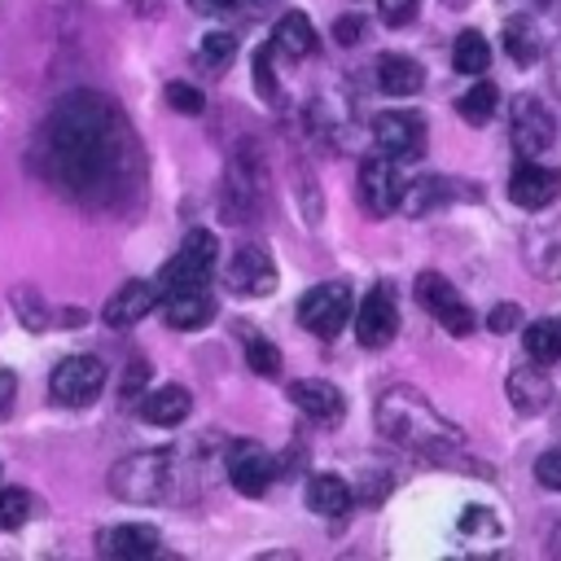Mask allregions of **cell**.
I'll list each match as a JSON object with an SVG mask.
<instances>
[{
    "instance_id": "f6af8a7d",
    "label": "cell",
    "mask_w": 561,
    "mask_h": 561,
    "mask_svg": "<svg viewBox=\"0 0 561 561\" xmlns=\"http://www.w3.org/2000/svg\"><path fill=\"white\" fill-rule=\"evenodd\" d=\"M443 4H447V9H465L469 0H443Z\"/></svg>"
},
{
    "instance_id": "f1b7e54d",
    "label": "cell",
    "mask_w": 561,
    "mask_h": 561,
    "mask_svg": "<svg viewBox=\"0 0 561 561\" xmlns=\"http://www.w3.org/2000/svg\"><path fill=\"white\" fill-rule=\"evenodd\" d=\"M522 342H526V355H530L535 364L561 359V320H535V324H526Z\"/></svg>"
},
{
    "instance_id": "603a6c76",
    "label": "cell",
    "mask_w": 561,
    "mask_h": 561,
    "mask_svg": "<svg viewBox=\"0 0 561 561\" xmlns=\"http://www.w3.org/2000/svg\"><path fill=\"white\" fill-rule=\"evenodd\" d=\"M351 500H355V491H351V482L337 478V473H316V478L307 482V508L320 513V517H346Z\"/></svg>"
},
{
    "instance_id": "7a4b0ae2",
    "label": "cell",
    "mask_w": 561,
    "mask_h": 561,
    "mask_svg": "<svg viewBox=\"0 0 561 561\" xmlns=\"http://www.w3.org/2000/svg\"><path fill=\"white\" fill-rule=\"evenodd\" d=\"M377 430H381L390 443L412 447V451H425V456L465 443V434H460L421 390H412V386H390V390H381V399H377Z\"/></svg>"
},
{
    "instance_id": "5b68a950",
    "label": "cell",
    "mask_w": 561,
    "mask_h": 561,
    "mask_svg": "<svg viewBox=\"0 0 561 561\" xmlns=\"http://www.w3.org/2000/svg\"><path fill=\"white\" fill-rule=\"evenodd\" d=\"M210 267H215V237L206 232V228H193L184 241H180V250L167 259V267L158 272V298L162 294H175V289H193V285H206V276H210Z\"/></svg>"
},
{
    "instance_id": "9c48e42d",
    "label": "cell",
    "mask_w": 561,
    "mask_h": 561,
    "mask_svg": "<svg viewBox=\"0 0 561 561\" xmlns=\"http://www.w3.org/2000/svg\"><path fill=\"white\" fill-rule=\"evenodd\" d=\"M351 320H355V337H359V346H368V351L390 346V342H394V333H399L394 289H390V285H373V289L364 294L359 311H351Z\"/></svg>"
},
{
    "instance_id": "f35d334b",
    "label": "cell",
    "mask_w": 561,
    "mask_h": 561,
    "mask_svg": "<svg viewBox=\"0 0 561 561\" xmlns=\"http://www.w3.org/2000/svg\"><path fill=\"white\" fill-rule=\"evenodd\" d=\"M517 324H522V307L517 302H495L491 316H486V329L491 333H513Z\"/></svg>"
},
{
    "instance_id": "bcb514c9",
    "label": "cell",
    "mask_w": 561,
    "mask_h": 561,
    "mask_svg": "<svg viewBox=\"0 0 561 561\" xmlns=\"http://www.w3.org/2000/svg\"><path fill=\"white\" fill-rule=\"evenodd\" d=\"M557 430H561V421H557Z\"/></svg>"
},
{
    "instance_id": "74e56055",
    "label": "cell",
    "mask_w": 561,
    "mask_h": 561,
    "mask_svg": "<svg viewBox=\"0 0 561 561\" xmlns=\"http://www.w3.org/2000/svg\"><path fill=\"white\" fill-rule=\"evenodd\" d=\"M254 88H259V96H276V75H272V48H259L254 53Z\"/></svg>"
},
{
    "instance_id": "7bdbcfd3",
    "label": "cell",
    "mask_w": 561,
    "mask_h": 561,
    "mask_svg": "<svg viewBox=\"0 0 561 561\" xmlns=\"http://www.w3.org/2000/svg\"><path fill=\"white\" fill-rule=\"evenodd\" d=\"M552 88L561 92V48H557V57H552Z\"/></svg>"
},
{
    "instance_id": "6da1fadb",
    "label": "cell",
    "mask_w": 561,
    "mask_h": 561,
    "mask_svg": "<svg viewBox=\"0 0 561 561\" xmlns=\"http://www.w3.org/2000/svg\"><path fill=\"white\" fill-rule=\"evenodd\" d=\"M39 153H48V180L75 202L110 206L127 180H140L131 127L96 92H75L57 105L39 131Z\"/></svg>"
},
{
    "instance_id": "cb8c5ba5",
    "label": "cell",
    "mask_w": 561,
    "mask_h": 561,
    "mask_svg": "<svg viewBox=\"0 0 561 561\" xmlns=\"http://www.w3.org/2000/svg\"><path fill=\"white\" fill-rule=\"evenodd\" d=\"M522 241H526L522 254H526L530 272H539V276H561V224L530 228Z\"/></svg>"
},
{
    "instance_id": "52a82bcc",
    "label": "cell",
    "mask_w": 561,
    "mask_h": 561,
    "mask_svg": "<svg viewBox=\"0 0 561 561\" xmlns=\"http://www.w3.org/2000/svg\"><path fill=\"white\" fill-rule=\"evenodd\" d=\"M412 294H416V302H421L451 337H469V333H473V307L456 294V285H451L443 272H421L416 285H412Z\"/></svg>"
},
{
    "instance_id": "b9f144b4",
    "label": "cell",
    "mask_w": 561,
    "mask_h": 561,
    "mask_svg": "<svg viewBox=\"0 0 561 561\" xmlns=\"http://www.w3.org/2000/svg\"><path fill=\"white\" fill-rule=\"evenodd\" d=\"M13 394H18V377H13L9 368H0V416L9 412V403H13Z\"/></svg>"
},
{
    "instance_id": "8d00e7d4",
    "label": "cell",
    "mask_w": 561,
    "mask_h": 561,
    "mask_svg": "<svg viewBox=\"0 0 561 561\" xmlns=\"http://www.w3.org/2000/svg\"><path fill=\"white\" fill-rule=\"evenodd\" d=\"M364 31H368V22H364L359 13H342V18L333 22V39H337L342 48H355V44L364 39Z\"/></svg>"
},
{
    "instance_id": "ab89813d",
    "label": "cell",
    "mask_w": 561,
    "mask_h": 561,
    "mask_svg": "<svg viewBox=\"0 0 561 561\" xmlns=\"http://www.w3.org/2000/svg\"><path fill=\"white\" fill-rule=\"evenodd\" d=\"M145 381H149V364L136 355V359L123 368V386H118V394H123V399H136V394L145 390Z\"/></svg>"
},
{
    "instance_id": "2e32d148",
    "label": "cell",
    "mask_w": 561,
    "mask_h": 561,
    "mask_svg": "<svg viewBox=\"0 0 561 561\" xmlns=\"http://www.w3.org/2000/svg\"><path fill=\"white\" fill-rule=\"evenodd\" d=\"M504 394H508V403H513L522 416H535V412H543V408L552 403V381H548V373L530 359V364L508 368V377H504Z\"/></svg>"
},
{
    "instance_id": "7402d4cb",
    "label": "cell",
    "mask_w": 561,
    "mask_h": 561,
    "mask_svg": "<svg viewBox=\"0 0 561 561\" xmlns=\"http://www.w3.org/2000/svg\"><path fill=\"white\" fill-rule=\"evenodd\" d=\"M96 543L105 557H149L158 548V530L140 522H123V526H105Z\"/></svg>"
},
{
    "instance_id": "83f0119b",
    "label": "cell",
    "mask_w": 561,
    "mask_h": 561,
    "mask_svg": "<svg viewBox=\"0 0 561 561\" xmlns=\"http://www.w3.org/2000/svg\"><path fill=\"white\" fill-rule=\"evenodd\" d=\"M491 66V44H486V35H478V31H460L456 35V44H451V70H460V75H482Z\"/></svg>"
},
{
    "instance_id": "d590c367",
    "label": "cell",
    "mask_w": 561,
    "mask_h": 561,
    "mask_svg": "<svg viewBox=\"0 0 561 561\" xmlns=\"http://www.w3.org/2000/svg\"><path fill=\"white\" fill-rule=\"evenodd\" d=\"M416 9H421V0H377V13L386 26H408L416 18Z\"/></svg>"
},
{
    "instance_id": "8fae6325",
    "label": "cell",
    "mask_w": 561,
    "mask_h": 561,
    "mask_svg": "<svg viewBox=\"0 0 561 561\" xmlns=\"http://www.w3.org/2000/svg\"><path fill=\"white\" fill-rule=\"evenodd\" d=\"M224 465H228V482L241 495H263L272 486V478H276V456L254 438H237L224 451Z\"/></svg>"
},
{
    "instance_id": "836d02e7",
    "label": "cell",
    "mask_w": 561,
    "mask_h": 561,
    "mask_svg": "<svg viewBox=\"0 0 561 561\" xmlns=\"http://www.w3.org/2000/svg\"><path fill=\"white\" fill-rule=\"evenodd\" d=\"M162 96H167V105H171L175 114H202V105H206L202 92H197L193 83H184V79H171Z\"/></svg>"
},
{
    "instance_id": "1f68e13d",
    "label": "cell",
    "mask_w": 561,
    "mask_h": 561,
    "mask_svg": "<svg viewBox=\"0 0 561 561\" xmlns=\"http://www.w3.org/2000/svg\"><path fill=\"white\" fill-rule=\"evenodd\" d=\"M245 364H250V373H259V377H276V373H280V351H276L267 337H250V342H245Z\"/></svg>"
},
{
    "instance_id": "f546056e",
    "label": "cell",
    "mask_w": 561,
    "mask_h": 561,
    "mask_svg": "<svg viewBox=\"0 0 561 561\" xmlns=\"http://www.w3.org/2000/svg\"><path fill=\"white\" fill-rule=\"evenodd\" d=\"M197 57H202V66H210V70H224V66L237 57V39H232L228 31H210V35H202V44H197Z\"/></svg>"
},
{
    "instance_id": "5bb4252c",
    "label": "cell",
    "mask_w": 561,
    "mask_h": 561,
    "mask_svg": "<svg viewBox=\"0 0 561 561\" xmlns=\"http://www.w3.org/2000/svg\"><path fill=\"white\" fill-rule=\"evenodd\" d=\"M561 197V171L522 158V167L508 175V202L522 210H548Z\"/></svg>"
},
{
    "instance_id": "ee69618b",
    "label": "cell",
    "mask_w": 561,
    "mask_h": 561,
    "mask_svg": "<svg viewBox=\"0 0 561 561\" xmlns=\"http://www.w3.org/2000/svg\"><path fill=\"white\" fill-rule=\"evenodd\" d=\"M548 548H552V557H561V526H557V535H552V543H548Z\"/></svg>"
},
{
    "instance_id": "4316f807",
    "label": "cell",
    "mask_w": 561,
    "mask_h": 561,
    "mask_svg": "<svg viewBox=\"0 0 561 561\" xmlns=\"http://www.w3.org/2000/svg\"><path fill=\"white\" fill-rule=\"evenodd\" d=\"M495 110H500V88H495L491 79H478V83L456 101V114H460L469 127H486V123L495 118Z\"/></svg>"
},
{
    "instance_id": "e0dca14e",
    "label": "cell",
    "mask_w": 561,
    "mask_h": 561,
    "mask_svg": "<svg viewBox=\"0 0 561 561\" xmlns=\"http://www.w3.org/2000/svg\"><path fill=\"white\" fill-rule=\"evenodd\" d=\"M153 307H158V285H153V280H123V289L110 294L101 320H105L110 329H127V324L145 320Z\"/></svg>"
},
{
    "instance_id": "44dd1931",
    "label": "cell",
    "mask_w": 561,
    "mask_h": 561,
    "mask_svg": "<svg viewBox=\"0 0 561 561\" xmlns=\"http://www.w3.org/2000/svg\"><path fill=\"white\" fill-rule=\"evenodd\" d=\"M193 412V394L184 386H153L140 399V421L149 425H180Z\"/></svg>"
},
{
    "instance_id": "ffe728a7",
    "label": "cell",
    "mask_w": 561,
    "mask_h": 561,
    "mask_svg": "<svg viewBox=\"0 0 561 561\" xmlns=\"http://www.w3.org/2000/svg\"><path fill=\"white\" fill-rule=\"evenodd\" d=\"M543 26L535 22V13H513L504 22V53L517 61V66H535L539 53H543Z\"/></svg>"
},
{
    "instance_id": "ac0fdd59",
    "label": "cell",
    "mask_w": 561,
    "mask_h": 561,
    "mask_svg": "<svg viewBox=\"0 0 561 561\" xmlns=\"http://www.w3.org/2000/svg\"><path fill=\"white\" fill-rule=\"evenodd\" d=\"M289 399L298 403V412H307L311 421H329V425H337L342 412H346L342 390H337L333 381H320V377H302V381H294V386H289Z\"/></svg>"
},
{
    "instance_id": "277c9868",
    "label": "cell",
    "mask_w": 561,
    "mask_h": 561,
    "mask_svg": "<svg viewBox=\"0 0 561 561\" xmlns=\"http://www.w3.org/2000/svg\"><path fill=\"white\" fill-rule=\"evenodd\" d=\"M167 469H171V451H136V456H123L110 469V491L118 500L149 504V500H158L167 491Z\"/></svg>"
},
{
    "instance_id": "e575fe53",
    "label": "cell",
    "mask_w": 561,
    "mask_h": 561,
    "mask_svg": "<svg viewBox=\"0 0 561 561\" xmlns=\"http://www.w3.org/2000/svg\"><path fill=\"white\" fill-rule=\"evenodd\" d=\"M530 473H535V482H539V486H548V491H561V447H552V451L535 456Z\"/></svg>"
},
{
    "instance_id": "60d3db41",
    "label": "cell",
    "mask_w": 561,
    "mask_h": 561,
    "mask_svg": "<svg viewBox=\"0 0 561 561\" xmlns=\"http://www.w3.org/2000/svg\"><path fill=\"white\" fill-rule=\"evenodd\" d=\"M535 4L543 9V18H535V22L543 26V35H548V31H561V0H535ZM548 39H552V35H548Z\"/></svg>"
},
{
    "instance_id": "8992f818",
    "label": "cell",
    "mask_w": 561,
    "mask_h": 561,
    "mask_svg": "<svg viewBox=\"0 0 561 561\" xmlns=\"http://www.w3.org/2000/svg\"><path fill=\"white\" fill-rule=\"evenodd\" d=\"M105 390V364L96 355H66L48 373V399L61 408H88Z\"/></svg>"
},
{
    "instance_id": "7c38bea8",
    "label": "cell",
    "mask_w": 561,
    "mask_h": 561,
    "mask_svg": "<svg viewBox=\"0 0 561 561\" xmlns=\"http://www.w3.org/2000/svg\"><path fill=\"white\" fill-rule=\"evenodd\" d=\"M508 131H513L517 153L522 158H535V153H543L557 140V118L535 96H517L513 101V114H508Z\"/></svg>"
},
{
    "instance_id": "d4e9b609",
    "label": "cell",
    "mask_w": 561,
    "mask_h": 561,
    "mask_svg": "<svg viewBox=\"0 0 561 561\" xmlns=\"http://www.w3.org/2000/svg\"><path fill=\"white\" fill-rule=\"evenodd\" d=\"M272 48L285 53V57H294V61L307 57V53H316V26H311V18L298 13V9H289L276 22V31H272Z\"/></svg>"
},
{
    "instance_id": "ba28073f",
    "label": "cell",
    "mask_w": 561,
    "mask_h": 561,
    "mask_svg": "<svg viewBox=\"0 0 561 561\" xmlns=\"http://www.w3.org/2000/svg\"><path fill=\"white\" fill-rule=\"evenodd\" d=\"M359 206L373 215V219H386V215H394L399 210V197H403V175H399V167H394V158H386V153H377V158H364L359 162Z\"/></svg>"
},
{
    "instance_id": "484cf974",
    "label": "cell",
    "mask_w": 561,
    "mask_h": 561,
    "mask_svg": "<svg viewBox=\"0 0 561 561\" xmlns=\"http://www.w3.org/2000/svg\"><path fill=\"white\" fill-rule=\"evenodd\" d=\"M447 197H456V184H451L447 175H425V180L403 184L399 206H403V215H430V210H438Z\"/></svg>"
},
{
    "instance_id": "d6986e66",
    "label": "cell",
    "mask_w": 561,
    "mask_h": 561,
    "mask_svg": "<svg viewBox=\"0 0 561 561\" xmlns=\"http://www.w3.org/2000/svg\"><path fill=\"white\" fill-rule=\"evenodd\" d=\"M377 83H381L386 96H416V92L425 88V70H421V61L408 57V53H386V57L377 61Z\"/></svg>"
},
{
    "instance_id": "4dcf8cb0",
    "label": "cell",
    "mask_w": 561,
    "mask_h": 561,
    "mask_svg": "<svg viewBox=\"0 0 561 561\" xmlns=\"http://www.w3.org/2000/svg\"><path fill=\"white\" fill-rule=\"evenodd\" d=\"M26 517H31V491L4 486L0 491V530H18Z\"/></svg>"
},
{
    "instance_id": "d6a6232c",
    "label": "cell",
    "mask_w": 561,
    "mask_h": 561,
    "mask_svg": "<svg viewBox=\"0 0 561 561\" xmlns=\"http://www.w3.org/2000/svg\"><path fill=\"white\" fill-rule=\"evenodd\" d=\"M9 302L18 307V316H22V324H26V329H35V333H39V329L48 324V311H44V302H39V294H35V289H26V285H22V289H13V294H9Z\"/></svg>"
},
{
    "instance_id": "3957f363",
    "label": "cell",
    "mask_w": 561,
    "mask_h": 561,
    "mask_svg": "<svg viewBox=\"0 0 561 561\" xmlns=\"http://www.w3.org/2000/svg\"><path fill=\"white\" fill-rule=\"evenodd\" d=\"M294 316H298V324H302L311 337L333 342V337L346 329V320H351V289H346L342 280L311 285V289L298 298Z\"/></svg>"
},
{
    "instance_id": "9a60e30c",
    "label": "cell",
    "mask_w": 561,
    "mask_h": 561,
    "mask_svg": "<svg viewBox=\"0 0 561 561\" xmlns=\"http://www.w3.org/2000/svg\"><path fill=\"white\" fill-rule=\"evenodd\" d=\"M162 320L180 333H193V329H206L215 320V298L206 294V285H193V289H175V294H162Z\"/></svg>"
},
{
    "instance_id": "30bf717a",
    "label": "cell",
    "mask_w": 561,
    "mask_h": 561,
    "mask_svg": "<svg viewBox=\"0 0 561 561\" xmlns=\"http://www.w3.org/2000/svg\"><path fill=\"white\" fill-rule=\"evenodd\" d=\"M373 136L381 145L386 158L394 162H412L425 153V118L416 110H386L373 118Z\"/></svg>"
},
{
    "instance_id": "4fadbf2b",
    "label": "cell",
    "mask_w": 561,
    "mask_h": 561,
    "mask_svg": "<svg viewBox=\"0 0 561 561\" xmlns=\"http://www.w3.org/2000/svg\"><path fill=\"white\" fill-rule=\"evenodd\" d=\"M276 263L263 245H237V254L228 259V289L241 298H263L276 289Z\"/></svg>"
}]
</instances>
